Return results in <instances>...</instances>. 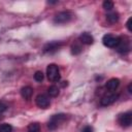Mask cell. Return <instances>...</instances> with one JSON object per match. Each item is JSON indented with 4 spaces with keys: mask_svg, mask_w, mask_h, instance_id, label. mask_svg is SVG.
<instances>
[{
    "mask_svg": "<svg viewBox=\"0 0 132 132\" xmlns=\"http://www.w3.org/2000/svg\"><path fill=\"white\" fill-rule=\"evenodd\" d=\"M68 119V116L65 113H57V114H53L51 117V119L47 122V128L50 130H55L57 129L59 126H61L64 122H66Z\"/></svg>",
    "mask_w": 132,
    "mask_h": 132,
    "instance_id": "cell-1",
    "label": "cell"
},
{
    "mask_svg": "<svg viewBox=\"0 0 132 132\" xmlns=\"http://www.w3.org/2000/svg\"><path fill=\"white\" fill-rule=\"evenodd\" d=\"M46 75L48 80L56 82L59 81L61 78V74H60V69L58 67V65L56 64H50L46 67Z\"/></svg>",
    "mask_w": 132,
    "mask_h": 132,
    "instance_id": "cell-2",
    "label": "cell"
},
{
    "mask_svg": "<svg viewBox=\"0 0 132 132\" xmlns=\"http://www.w3.org/2000/svg\"><path fill=\"white\" fill-rule=\"evenodd\" d=\"M73 14L71 13V11L69 10H64V11H60L58 12L55 16H54V23L55 24H66L68 22H70L72 20Z\"/></svg>",
    "mask_w": 132,
    "mask_h": 132,
    "instance_id": "cell-3",
    "label": "cell"
},
{
    "mask_svg": "<svg viewBox=\"0 0 132 132\" xmlns=\"http://www.w3.org/2000/svg\"><path fill=\"white\" fill-rule=\"evenodd\" d=\"M121 41V37L120 36H114L111 34H105L102 37V42L105 46L110 47V48H116L119 43Z\"/></svg>",
    "mask_w": 132,
    "mask_h": 132,
    "instance_id": "cell-4",
    "label": "cell"
},
{
    "mask_svg": "<svg viewBox=\"0 0 132 132\" xmlns=\"http://www.w3.org/2000/svg\"><path fill=\"white\" fill-rule=\"evenodd\" d=\"M119 98V94L110 92L109 94H105L101 99H100V105L101 106H108L110 104H112L113 102H116Z\"/></svg>",
    "mask_w": 132,
    "mask_h": 132,
    "instance_id": "cell-5",
    "label": "cell"
},
{
    "mask_svg": "<svg viewBox=\"0 0 132 132\" xmlns=\"http://www.w3.org/2000/svg\"><path fill=\"white\" fill-rule=\"evenodd\" d=\"M118 123L124 127V128H127L131 125L132 123V113L130 111H127V112H124V113H121L119 114L118 117Z\"/></svg>",
    "mask_w": 132,
    "mask_h": 132,
    "instance_id": "cell-6",
    "label": "cell"
},
{
    "mask_svg": "<svg viewBox=\"0 0 132 132\" xmlns=\"http://www.w3.org/2000/svg\"><path fill=\"white\" fill-rule=\"evenodd\" d=\"M35 102H36V105L40 108H47L51 104V100L50 98L44 95V94H39L36 96V99H35Z\"/></svg>",
    "mask_w": 132,
    "mask_h": 132,
    "instance_id": "cell-7",
    "label": "cell"
},
{
    "mask_svg": "<svg viewBox=\"0 0 132 132\" xmlns=\"http://www.w3.org/2000/svg\"><path fill=\"white\" fill-rule=\"evenodd\" d=\"M117 52L120 54H127L130 51V42L127 38H123L121 37V41L119 43V45L116 47Z\"/></svg>",
    "mask_w": 132,
    "mask_h": 132,
    "instance_id": "cell-8",
    "label": "cell"
},
{
    "mask_svg": "<svg viewBox=\"0 0 132 132\" xmlns=\"http://www.w3.org/2000/svg\"><path fill=\"white\" fill-rule=\"evenodd\" d=\"M62 45V42H59V41H52V42H48L44 45L43 47V52L44 53H54L56 52L57 50H59Z\"/></svg>",
    "mask_w": 132,
    "mask_h": 132,
    "instance_id": "cell-9",
    "label": "cell"
},
{
    "mask_svg": "<svg viewBox=\"0 0 132 132\" xmlns=\"http://www.w3.org/2000/svg\"><path fill=\"white\" fill-rule=\"evenodd\" d=\"M119 85H120V79L113 77V78H110L109 80H107L105 87H106V89H107L109 92H113V91H116V90L118 89Z\"/></svg>",
    "mask_w": 132,
    "mask_h": 132,
    "instance_id": "cell-10",
    "label": "cell"
},
{
    "mask_svg": "<svg viewBox=\"0 0 132 132\" xmlns=\"http://www.w3.org/2000/svg\"><path fill=\"white\" fill-rule=\"evenodd\" d=\"M78 40H79L81 43H84V44H92V43L94 42L93 36H92L90 33H88V32L81 33V34L79 35V37H78Z\"/></svg>",
    "mask_w": 132,
    "mask_h": 132,
    "instance_id": "cell-11",
    "label": "cell"
},
{
    "mask_svg": "<svg viewBox=\"0 0 132 132\" xmlns=\"http://www.w3.org/2000/svg\"><path fill=\"white\" fill-rule=\"evenodd\" d=\"M32 94H33V88L30 86H25L21 89V96L26 100L31 99Z\"/></svg>",
    "mask_w": 132,
    "mask_h": 132,
    "instance_id": "cell-12",
    "label": "cell"
},
{
    "mask_svg": "<svg viewBox=\"0 0 132 132\" xmlns=\"http://www.w3.org/2000/svg\"><path fill=\"white\" fill-rule=\"evenodd\" d=\"M119 19H120V15H119V13L117 11H110V12H108L106 14V20H107V22L109 24L117 23L119 21Z\"/></svg>",
    "mask_w": 132,
    "mask_h": 132,
    "instance_id": "cell-13",
    "label": "cell"
},
{
    "mask_svg": "<svg viewBox=\"0 0 132 132\" xmlns=\"http://www.w3.org/2000/svg\"><path fill=\"white\" fill-rule=\"evenodd\" d=\"M47 94H48L51 97H57V96L59 95V88H58L57 86H55V85L48 87V89H47Z\"/></svg>",
    "mask_w": 132,
    "mask_h": 132,
    "instance_id": "cell-14",
    "label": "cell"
},
{
    "mask_svg": "<svg viewBox=\"0 0 132 132\" xmlns=\"http://www.w3.org/2000/svg\"><path fill=\"white\" fill-rule=\"evenodd\" d=\"M28 132H40V126L38 123H31L28 126Z\"/></svg>",
    "mask_w": 132,
    "mask_h": 132,
    "instance_id": "cell-15",
    "label": "cell"
},
{
    "mask_svg": "<svg viewBox=\"0 0 132 132\" xmlns=\"http://www.w3.org/2000/svg\"><path fill=\"white\" fill-rule=\"evenodd\" d=\"M81 51H82V47L80 46V44H78V43L72 44V46H71V53L73 55H78Z\"/></svg>",
    "mask_w": 132,
    "mask_h": 132,
    "instance_id": "cell-16",
    "label": "cell"
},
{
    "mask_svg": "<svg viewBox=\"0 0 132 132\" xmlns=\"http://www.w3.org/2000/svg\"><path fill=\"white\" fill-rule=\"evenodd\" d=\"M12 126L9 124H0V132H11Z\"/></svg>",
    "mask_w": 132,
    "mask_h": 132,
    "instance_id": "cell-17",
    "label": "cell"
},
{
    "mask_svg": "<svg viewBox=\"0 0 132 132\" xmlns=\"http://www.w3.org/2000/svg\"><path fill=\"white\" fill-rule=\"evenodd\" d=\"M102 5H103V8H104L105 10H108V11H111L112 8H113V2H111V1H109V0L104 1Z\"/></svg>",
    "mask_w": 132,
    "mask_h": 132,
    "instance_id": "cell-18",
    "label": "cell"
},
{
    "mask_svg": "<svg viewBox=\"0 0 132 132\" xmlns=\"http://www.w3.org/2000/svg\"><path fill=\"white\" fill-rule=\"evenodd\" d=\"M43 77H44V75H43L42 71H36L34 73V79L36 81H38V82H41L43 80Z\"/></svg>",
    "mask_w": 132,
    "mask_h": 132,
    "instance_id": "cell-19",
    "label": "cell"
},
{
    "mask_svg": "<svg viewBox=\"0 0 132 132\" xmlns=\"http://www.w3.org/2000/svg\"><path fill=\"white\" fill-rule=\"evenodd\" d=\"M7 107H8L7 104H6L4 101H1V100H0V113H1V112H4V111L7 109Z\"/></svg>",
    "mask_w": 132,
    "mask_h": 132,
    "instance_id": "cell-20",
    "label": "cell"
},
{
    "mask_svg": "<svg viewBox=\"0 0 132 132\" xmlns=\"http://www.w3.org/2000/svg\"><path fill=\"white\" fill-rule=\"evenodd\" d=\"M131 21H132V18H129L128 19V21H127V23H126V27H127V29H128V31H130L131 32Z\"/></svg>",
    "mask_w": 132,
    "mask_h": 132,
    "instance_id": "cell-21",
    "label": "cell"
},
{
    "mask_svg": "<svg viewBox=\"0 0 132 132\" xmlns=\"http://www.w3.org/2000/svg\"><path fill=\"white\" fill-rule=\"evenodd\" d=\"M81 132H93V128H92L91 126H86V127L81 130Z\"/></svg>",
    "mask_w": 132,
    "mask_h": 132,
    "instance_id": "cell-22",
    "label": "cell"
},
{
    "mask_svg": "<svg viewBox=\"0 0 132 132\" xmlns=\"http://www.w3.org/2000/svg\"><path fill=\"white\" fill-rule=\"evenodd\" d=\"M128 92L131 94L132 93V91H131V84H129V86H128Z\"/></svg>",
    "mask_w": 132,
    "mask_h": 132,
    "instance_id": "cell-23",
    "label": "cell"
}]
</instances>
